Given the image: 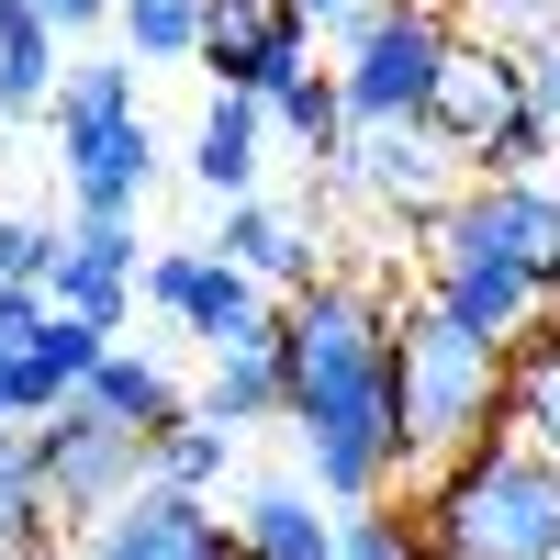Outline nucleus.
Returning a JSON list of instances; mask_svg holds the SVG:
<instances>
[{"instance_id": "13", "label": "nucleus", "mask_w": 560, "mask_h": 560, "mask_svg": "<svg viewBox=\"0 0 560 560\" xmlns=\"http://www.w3.org/2000/svg\"><path fill=\"white\" fill-rule=\"evenodd\" d=\"M459 213H471L482 236L560 303V179H549V168H538V179H471V191H459Z\"/></svg>"}, {"instance_id": "28", "label": "nucleus", "mask_w": 560, "mask_h": 560, "mask_svg": "<svg viewBox=\"0 0 560 560\" xmlns=\"http://www.w3.org/2000/svg\"><path fill=\"white\" fill-rule=\"evenodd\" d=\"M45 314H57V292H34V280H0V359H23L45 337Z\"/></svg>"}, {"instance_id": "12", "label": "nucleus", "mask_w": 560, "mask_h": 560, "mask_svg": "<svg viewBox=\"0 0 560 560\" xmlns=\"http://www.w3.org/2000/svg\"><path fill=\"white\" fill-rule=\"evenodd\" d=\"M68 314L90 325H124L135 303H147V258H135V213H79L68 247H57V280H45Z\"/></svg>"}, {"instance_id": "31", "label": "nucleus", "mask_w": 560, "mask_h": 560, "mask_svg": "<svg viewBox=\"0 0 560 560\" xmlns=\"http://www.w3.org/2000/svg\"><path fill=\"white\" fill-rule=\"evenodd\" d=\"M34 12H45V23H57V34H90V23H113V12H124V0H34Z\"/></svg>"}, {"instance_id": "10", "label": "nucleus", "mask_w": 560, "mask_h": 560, "mask_svg": "<svg viewBox=\"0 0 560 560\" xmlns=\"http://www.w3.org/2000/svg\"><path fill=\"white\" fill-rule=\"evenodd\" d=\"M325 179L359 191V202H382V213H415V224H427L438 202H459V158L427 124H348V147L325 158Z\"/></svg>"}, {"instance_id": "5", "label": "nucleus", "mask_w": 560, "mask_h": 560, "mask_svg": "<svg viewBox=\"0 0 560 560\" xmlns=\"http://www.w3.org/2000/svg\"><path fill=\"white\" fill-rule=\"evenodd\" d=\"M448 0H382L337 34V90H348V124H427V90L448 68Z\"/></svg>"}, {"instance_id": "16", "label": "nucleus", "mask_w": 560, "mask_h": 560, "mask_svg": "<svg viewBox=\"0 0 560 560\" xmlns=\"http://www.w3.org/2000/svg\"><path fill=\"white\" fill-rule=\"evenodd\" d=\"M79 404H102L113 427H135V438H158L168 415H191V393H179V370H168L158 348H135V337H113L102 359H90V382H79Z\"/></svg>"}, {"instance_id": "29", "label": "nucleus", "mask_w": 560, "mask_h": 560, "mask_svg": "<svg viewBox=\"0 0 560 560\" xmlns=\"http://www.w3.org/2000/svg\"><path fill=\"white\" fill-rule=\"evenodd\" d=\"M57 504H0V560H45V549H57Z\"/></svg>"}, {"instance_id": "21", "label": "nucleus", "mask_w": 560, "mask_h": 560, "mask_svg": "<svg viewBox=\"0 0 560 560\" xmlns=\"http://www.w3.org/2000/svg\"><path fill=\"white\" fill-rule=\"evenodd\" d=\"M504 427L538 438V448H560V303L504 348Z\"/></svg>"}, {"instance_id": "35", "label": "nucleus", "mask_w": 560, "mask_h": 560, "mask_svg": "<svg viewBox=\"0 0 560 560\" xmlns=\"http://www.w3.org/2000/svg\"><path fill=\"white\" fill-rule=\"evenodd\" d=\"M0 438H12V427H0Z\"/></svg>"}, {"instance_id": "20", "label": "nucleus", "mask_w": 560, "mask_h": 560, "mask_svg": "<svg viewBox=\"0 0 560 560\" xmlns=\"http://www.w3.org/2000/svg\"><path fill=\"white\" fill-rule=\"evenodd\" d=\"M202 415H224V427H269L280 404H292V370H280V325L269 337H247V348H213V370H202V393H191Z\"/></svg>"}, {"instance_id": "9", "label": "nucleus", "mask_w": 560, "mask_h": 560, "mask_svg": "<svg viewBox=\"0 0 560 560\" xmlns=\"http://www.w3.org/2000/svg\"><path fill=\"white\" fill-rule=\"evenodd\" d=\"M79 560H236V516H224V493L147 482V493H124L113 516L79 527Z\"/></svg>"}, {"instance_id": "17", "label": "nucleus", "mask_w": 560, "mask_h": 560, "mask_svg": "<svg viewBox=\"0 0 560 560\" xmlns=\"http://www.w3.org/2000/svg\"><path fill=\"white\" fill-rule=\"evenodd\" d=\"M124 337V325H90V314H45V337L12 359V393H23V427H34V415H57V404H79V382H90V359H102Z\"/></svg>"}, {"instance_id": "30", "label": "nucleus", "mask_w": 560, "mask_h": 560, "mask_svg": "<svg viewBox=\"0 0 560 560\" xmlns=\"http://www.w3.org/2000/svg\"><path fill=\"white\" fill-rule=\"evenodd\" d=\"M516 79H527V113L560 135V34H538V45H527V57H516Z\"/></svg>"}, {"instance_id": "27", "label": "nucleus", "mask_w": 560, "mask_h": 560, "mask_svg": "<svg viewBox=\"0 0 560 560\" xmlns=\"http://www.w3.org/2000/svg\"><path fill=\"white\" fill-rule=\"evenodd\" d=\"M57 224H34V213H0V280H34V292H45V280H57Z\"/></svg>"}, {"instance_id": "14", "label": "nucleus", "mask_w": 560, "mask_h": 560, "mask_svg": "<svg viewBox=\"0 0 560 560\" xmlns=\"http://www.w3.org/2000/svg\"><path fill=\"white\" fill-rule=\"evenodd\" d=\"M269 90H213L202 102V135H191V191L213 202H247L258 191V168H269Z\"/></svg>"}, {"instance_id": "26", "label": "nucleus", "mask_w": 560, "mask_h": 560, "mask_svg": "<svg viewBox=\"0 0 560 560\" xmlns=\"http://www.w3.org/2000/svg\"><path fill=\"white\" fill-rule=\"evenodd\" d=\"M448 23L471 45H504V57H527L538 34H560V0H448Z\"/></svg>"}, {"instance_id": "18", "label": "nucleus", "mask_w": 560, "mask_h": 560, "mask_svg": "<svg viewBox=\"0 0 560 560\" xmlns=\"http://www.w3.org/2000/svg\"><path fill=\"white\" fill-rule=\"evenodd\" d=\"M57 23L34 12V0H0V124H45L57 113V79H68V57H57Z\"/></svg>"}, {"instance_id": "24", "label": "nucleus", "mask_w": 560, "mask_h": 560, "mask_svg": "<svg viewBox=\"0 0 560 560\" xmlns=\"http://www.w3.org/2000/svg\"><path fill=\"white\" fill-rule=\"evenodd\" d=\"M337 560H438V538L415 504L370 493V504H337Z\"/></svg>"}, {"instance_id": "1", "label": "nucleus", "mask_w": 560, "mask_h": 560, "mask_svg": "<svg viewBox=\"0 0 560 560\" xmlns=\"http://www.w3.org/2000/svg\"><path fill=\"white\" fill-rule=\"evenodd\" d=\"M404 314L382 303V280H303L280 303V370H292V404L280 427L303 448V482L325 504H370L415 471L404 438Z\"/></svg>"}, {"instance_id": "3", "label": "nucleus", "mask_w": 560, "mask_h": 560, "mask_svg": "<svg viewBox=\"0 0 560 560\" xmlns=\"http://www.w3.org/2000/svg\"><path fill=\"white\" fill-rule=\"evenodd\" d=\"M393 359H404V438H415L427 471H438V459H459V448H482V438L504 427V348L471 337L459 314L404 303Z\"/></svg>"}, {"instance_id": "32", "label": "nucleus", "mask_w": 560, "mask_h": 560, "mask_svg": "<svg viewBox=\"0 0 560 560\" xmlns=\"http://www.w3.org/2000/svg\"><path fill=\"white\" fill-rule=\"evenodd\" d=\"M292 12H303V23H314V34H348V23H359V12H382V0H292Z\"/></svg>"}, {"instance_id": "23", "label": "nucleus", "mask_w": 560, "mask_h": 560, "mask_svg": "<svg viewBox=\"0 0 560 560\" xmlns=\"http://www.w3.org/2000/svg\"><path fill=\"white\" fill-rule=\"evenodd\" d=\"M269 124L292 135L303 158H337V147H348V90H337V68H303V79H280V90H269Z\"/></svg>"}, {"instance_id": "15", "label": "nucleus", "mask_w": 560, "mask_h": 560, "mask_svg": "<svg viewBox=\"0 0 560 560\" xmlns=\"http://www.w3.org/2000/svg\"><path fill=\"white\" fill-rule=\"evenodd\" d=\"M224 516H236V560H337V504L314 482H247Z\"/></svg>"}, {"instance_id": "4", "label": "nucleus", "mask_w": 560, "mask_h": 560, "mask_svg": "<svg viewBox=\"0 0 560 560\" xmlns=\"http://www.w3.org/2000/svg\"><path fill=\"white\" fill-rule=\"evenodd\" d=\"M57 168H68V202L79 213H135L158 191V135H147V102H135V57H79L57 79Z\"/></svg>"}, {"instance_id": "34", "label": "nucleus", "mask_w": 560, "mask_h": 560, "mask_svg": "<svg viewBox=\"0 0 560 560\" xmlns=\"http://www.w3.org/2000/svg\"><path fill=\"white\" fill-rule=\"evenodd\" d=\"M0 135H12V124H0Z\"/></svg>"}, {"instance_id": "25", "label": "nucleus", "mask_w": 560, "mask_h": 560, "mask_svg": "<svg viewBox=\"0 0 560 560\" xmlns=\"http://www.w3.org/2000/svg\"><path fill=\"white\" fill-rule=\"evenodd\" d=\"M113 34H124L135 68H191L202 57V0H124Z\"/></svg>"}, {"instance_id": "22", "label": "nucleus", "mask_w": 560, "mask_h": 560, "mask_svg": "<svg viewBox=\"0 0 560 560\" xmlns=\"http://www.w3.org/2000/svg\"><path fill=\"white\" fill-rule=\"evenodd\" d=\"M147 471L158 482H179V493H224V482H236V427H224V415H168V427L147 438Z\"/></svg>"}, {"instance_id": "11", "label": "nucleus", "mask_w": 560, "mask_h": 560, "mask_svg": "<svg viewBox=\"0 0 560 560\" xmlns=\"http://www.w3.org/2000/svg\"><path fill=\"white\" fill-rule=\"evenodd\" d=\"M527 113V79H516V57H504V45H471L459 34L448 45V68H438V90H427V135L459 158V168H482V147L504 124Z\"/></svg>"}, {"instance_id": "6", "label": "nucleus", "mask_w": 560, "mask_h": 560, "mask_svg": "<svg viewBox=\"0 0 560 560\" xmlns=\"http://www.w3.org/2000/svg\"><path fill=\"white\" fill-rule=\"evenodd\" d=\"M415 269H427V303H438V314H459V325H471V337H493V348H516L527 325L549 314V292H538V280L504 258V247H493L459 202H438V213H427V247H415Z\"/></svg>"}, {"instance_id": "7", "label": "nucleus", "mask_w": 560, "mask_h": 560, "mask_svg": "<svg viewBox=\"0 0 560 560\" xmlns=\"http://www.w3.org/2000/svg\"><path fill=\"white\" fill-rule=\"evenodd\" d=\"M34 459H45V493H57V516L90 527V516H113L124 493H147V438L113 427L102 404H57V415H34Z\"/></svg>"}, {"instance_id": "8", "label": "nucleus", "mask_w": 560, "mask_h": 560, "mask_svg": "<svg viewBox=\"0 0 560 560\" xmlns=\"http://www.w3.org/2000/svg\"><path fill=\"white\" fill-rule=\"evenodd\" d=\"M147 303L179 325V337H202V359L213 348H247V337L280 325V292H269L258 269H236L224 247H158L147 258Z\"/></svg>"}, {"instance_id": "36", "label": "nucleus", "mask_w": 560, "mask_h": 560, "mask_svg": "<svg viewBox=\"0 0 560 560\" xmlns=\"http://www.w3.org/2000/svg\"><path fill=\"white\" fill-rule=\"evenodd\" d=\"M438 560H448V549H438Z\"/></svg>"}, {"instance_id": "19", "label": "nucleus", "mask_w": 560, "mask_h": 560, "mask_svg": "<svg viewBox=\"0 0 560 560\" xmlns=\"http://www.w3.org/2000/svg\"><path fill=\"white\" fill-rule=\"evenodd\" d=\"M213 247L236 258V269H258L280 303H292L303 280H325V269H314V224H292L280 202H258V191H247V202H224V236H213Z\"/></svg>"}, {"instance_id": "2", "label": "nucleus", "mask_w": 560, "mask_h": 560, "mask_svg": "<svg viewBox=\"0 0 560 560\" xmlns=\"http://www.w3.org/2000/svg\"><path fill=\"white\" fill-rule=\"evenodd\" d=\"M415 516L448 560H560V448L493 427L482 448L427 471Z\"/></svg>"}, {"instance_id": "33", "label": "nucleus", "mask_w": 560, "mask_h": 560, "mask_svg": "<svg viewBox=\"0 0 560 560\" xmlns=\"http://www.w3.org/2000/svg\"><path fill=\"white\" fill-rule=\"evenodd\" d=\"M0 427H23V393H12V359H0Z\"/></svg>"}]
</instances>
